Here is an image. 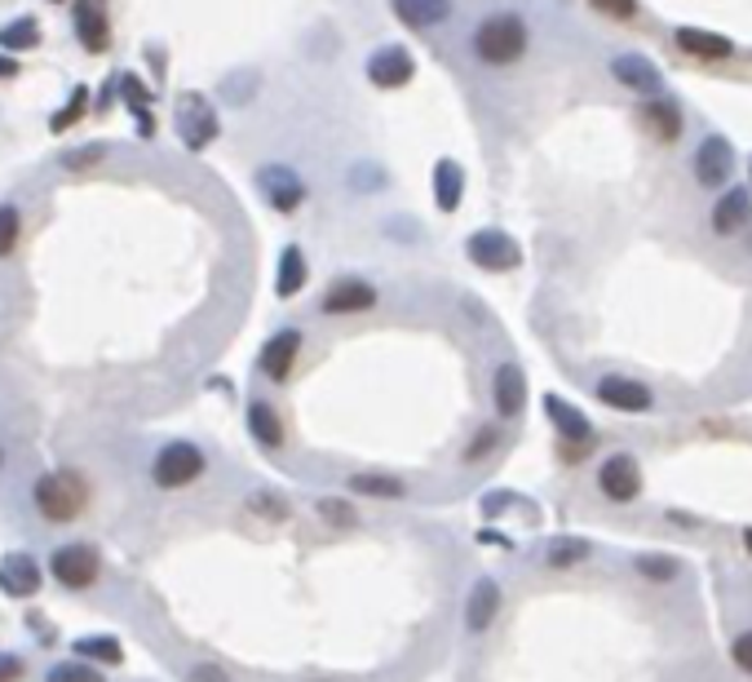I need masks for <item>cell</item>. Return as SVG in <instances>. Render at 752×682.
Returning a JSON list of instances; mask_svg holds the SVG:
<instances>
[{"label": "cell", "mask_w": 752, "mask_h": 682, "mask_svg": "<svg viewBox=\"0 0 752 682\" xmlns=\"http://www.w3.org/2000/svg\"><path fill=\"white\" fill-rule=\"evenodd\" d=\"M473 53L488 66H509L527 53V23L518 14H492L473 32Z\"/></svg>", "instance_id": "6da1fadb"}, {"label": "cell", "mask_w": 752, "mask_h": 682, "mask_svg": "<svg viewBox=\"0 0 752 682\" xmlns=\"http://www.w3.org/2000/svg\"><path fill=\"white\" fill-rule=\"evenodd\" d=\"M32 497H36V510L49 523H72L85 510V479H81V474L58 470V474H45V479H36Z\"/></svg>", "instance_id": "7a4b0ae2"}, {"label": "cell", "mask_w": 752, "mask_h": 682, "mask_svg": "<svg viewBox=\"0 0 752 682\" xmlns=\"http://www.w3.org/2000/svg\"><path fill=\"white\" fill-rule=\"evenodd\" d=\"M199 474H204V452H199L195 443H169V448H160V456H156V465H151V479H156V488H164V492L195 484Z\"/></svg>", "instance_id": "3957f363"}, {"label": "cell", "mask_w": 752, "mask_h": 682, "mask_svg": "<svg viewBox=\"0 0 752 682\" xmlns=\"http://www.w3.org/2000/svg\"><path fill=\"white\" fill-rule=\"evenodd\" d=\"M177 138L190 151H204L218 138V111L209 107V98H204V94H186L177 102Z\"/></svg>", "instance_id": "277c9868"}, {"label": "cell", "mask_w": 752, "mask_h": 682, "mask_svg": "<svg viewBox=\"0 0 752 682\" xmlns=\"http://www.w3.org/2000/svg\"><path fill=\"white\" fill-rule=\"evenodd\" d=\"M102 572V559L94 545H58L53 550V576L66 585V589H89Z\"/></svg>", "instance_id": "5b68a950"}, {"label": "cell", "mask_w": 752, "mask_h": 682, "mask_svg": "<svg viewBox=\"0 0 752 682\" xmlns=\"http://www.w3.org/2000/svg\"><path fill=\"white\" fill-rule=\"evenodd\" d=\"M412 76H417V62H412V53H407L403 45H385V49H377L368 58V81L377 89H403Z\"/></svg>", "instance_id": "8992f818"}, {"label": "cell", "mask_w": 752, "mask_h": 682, "mask_svg": "<svg viewBox=\"0 0 752 682\" xmlns=\"http://www.w3.org/2000/svg\"><path fill=\"white\" fill-rule=\"evenodd\" d=\"M257 186H261V195L275 204L280 214H293L297 204L306 199V182L288 169V165H261V173H257Z\"/></svg>", "instance_id": "52a82bcc"}, {"label": "cell", "mask_w": 752, "mask_h": 682, "mask_svg": "<svg viewBox=\"0 0 752 682\" xmlns=\"http://www.w3.org/2000/svg\"><path fill=\"white\" fill-rule=\"evenodd\" d=\"M465 248H469V261H478L483 270H514L522 261L518 244L505 231H478V235H469Z\"/></svg>", "instance_id": "ba28073f"}, {"label": "cell", "mask_w": 752, "mask_h": 682, "mask_svg": "<svg viewBox=\"0 0 752 682\" xmlns=\"http://www.w3.org/2000/svg\"><path fill=\"white\" fill-rule=\"evenodd\" d=\"M323 315H355V310H372L377 306V289L368 280H336L323 293Z\"/></svg>", "instance_id": "9c48e42d"}, {"label": "cell", "mask_w": 752, "mask_h": 682, "mask_svg": "<svg viewBox=\"0 0 752 682\" xmlns=\"http://www.w3.org/2000/svg\"><path fill=\"white\" fill-rule=\"evenodd\" d=\"M297 355H301V332H275L266 341V351H261V373L270 377V381H288V373H293V364H297Z\"/></svg>", "instance_id": "30bf717a"}, {"label": "cell", "mask_w": 752, "mask_h": 682, "mask_svg": "<svg viewBox=\"0 0 752 682\" xmlns=\"http://www.w3.org/2000/svg\"><path fill=\"white\" fill-rule=\"evenodd\" d=\"M0 589L10 598H32L40 589V563L32 555H5L0 559Z\"/></svg>", "instance_id": "8fae6325"}, {"label": "cell", "mask_w": 752, "mask_h": 682, "mask_svg": "<svg viewBox=\"0 0 752 682\" xmlns=\"http://www.w3.org/2000/svg\"><path fill=\"white\" fill-rule=\"evenodd\" d=\"M730 165H735V151L726 138H704L700 151H695V178L704 186H722L730 178Z\"/></svg>", "instance_id": "7c38bea8"}, {"label": "cell", "mask_w": 752, "mask_h": 682, "mask_svg": "<svg viewBox=\"0 0 752 682\" xmlns=\"http://www.w3.org/2000/svg\"><path fill=\"white\" fill-rule=\"evenodd\" d=\"M597 484H602V492H606L611 501H633L638 488H642L633 456H611V461L602 465V474H597Z\"/></svg>", "instance_id": "4fadbf2b"}, {"label": "cell", "mask_w": 752, "mask_h": 682, "mask_svg": "<svg viewBox=\"0 0 752 682\" xmlns=\"http://www.w3.org/2000/svg\"><path fill=\"white\" fill-rule=\"evenodd\" d=\"M597 399L611 403V407H620V413H646V407H651V390L629 381V377H602L597 381Z\"/></svg>", "instance_id": "5bb4252c"}, {"label": "cell", "mask_w": 752, "mask_h": 682, "mask_svg": "<svg viewBox=\"0 0 752 682\" xmlns=\"http://www.w3.org/2000/svg\"><path fill=\"white\" fill-rule=\"evenodd\" d=\"M496 611H501V589H496V581H478V585L469 589V598H465V625H469L473 634H483V630L496 621Z\"/></svg>", "instance_id": "9a60e30c"}, {"label": "cell", "mask_w": 752, "mask_h": 682, "mask_svg": "<svg viewBox=\"0 0 752 682\" xmlns=\"http://www.w3.org/2000/svg\"><path fill=\"white\" fill-rule=\"evenodd\" d=\"M492 399H496V413H501V417H518L522 403H527V377H522V368H514V364L496 368Z\"/></svg>", "instance_id": "2e32d148"}, {"label": "cell", "mask_w": 752, "mask_h": 682, "mask_svg": "<svg viewBox=\"0 0 752 682\" xmlns=\"http://www.w3.org/2000/svg\"><path fill=\"white\" fill-rule=\"evenodd\" d=\"M390 10L407 23V27H439V23H447V14H452V0H390Z\"/></svg>", "instance_id": "e0dca14e"}, {"label": "cell", "mask_w": 752, "mask_h": 682, "mask_svg": "<svg viewBox=\"0 0 752 682\" xmlns=\"http://www.w3.org/2000/svg\"><path fill=\"white\" fill-rule=\"evenodd\" d=\"M611 72H615V81H625L629 89H638V94H659V72L646 62V58H633V53H620L611 62Z\"/></svg>", "instance_id": "ac0fdd59"}, {"label": "cell", "mask_w": 752, "mask_h": 682, "mask_svg": "<svg viewBox=\"0 0 752 682\" xmlns=\"http://www.w3.org/2000/svg\"><path fill=\"white\" fill-rule=\"evenodd\" d=\"M677 49H687L691 58H708V62H722L735 53V45L717 32H695V27H681L677 32Z\"/></svg>", "instance_id": "d6986e66"}, {"label": "cell", "mask_w": 752, "mask_h": 682, "mask_svg": "<svg viewBox=\"0 0 752 682\" xmlns=\"http://www.w3.org/2000/svg\"><path fill=\"white\" fill-rule=\"evenodd\" d=\"M76 36L94 53H102L111 45V27H107V19H102V10L94 5V0H76Z\"/></svg>", "instance_id": "ffe728a7"}, {"label": "cell", "mask_w": 752, "mask_h": 682, "mask_svg": "<svg viewBox=\"0 0 752 682\" xmlns=\"http://www.w3.org/2000/svg\"><path fill=\"white\" fill-rule=\"evenodd\" d=\"M748 218H752V199H748V191H730V195H722V199H717V209H713V227H717V235H735Z\"/></svg>", "instance_id": "44dd1931"}, {"label": "cell", "mask_w": 752, "mask_h": 682, "mask_svg": "<svg viewBox=\"0 0 752 682\" xmlns=\"http://www.w3.org/2000/svg\"><path fill=\"white\" fill-rule=\"evenodd\" d=\"M460 195H465V173H460V165H456V160H439V165H434V199H439V209L452 214L456 204H460Z\"/></svg>", "instance_id": "7402d4cb"}, {"label": "cell", "mask_w": 752, "mask_h": 682, "mask_svg": "<svg viewBox=\"0 0 752 682\" xmlns=\"http://www.w3.org/2000/svg\"><path fill=\"white\" fill-rule=\"evenodd\" d=\"M306 289V253L297 248V244H288L284 253H280V280H275V293L288 302V297H297Z\"/></svg>", "instance_id": "603a6c76"}, {"label": "cell", "mask_w": 752, "mask_h": 682, "mask_svg": "<svg viewBox=\"0 0 752 682\" xmlns=\"http://www.w3.org/2000/svg\"><path fill=\"white\" fill-rule=\"evenodd\" d=\"M642 124L655 133V138H664V143H673L677 133H681V115H677V107L664 102V98H651V102L642 107Z\"/></svg>", "instance_id": "cb8c5ba5"}, {"label": "cell", "mask_w": 752, "mask_h": 682, "mask_svg": "<svg viewBox=\"0 0 752 682\" xmlns=\"http://www.w3.org/2000/svg\"><path fill=\"white\" fill-rule=\"evenodd\" d=\"M248 430H252V439H261L266 448H280V443H284L280 413H275L270 403H252V407H248Z\"/></svg>", "instance_id": "d4e9b609"}, {"label": "cell", "mask_w": 752, "mask_h": 682, "mask_svg": "<svg viewBox=\"0 0 752 682\" xmlns=\"http://www.w3.org/2000/svg\"><path fill=\"white\" fill-rule=\"evenodd\" d=\"M350 492L377 497V501H398L407 492V484L403 479H390V474H350Z\"/></svg>", "instance_id": "484cf974"}, {"label": "cell", "mask_w": 752, "mask_h": 682, "mask_svg": "<svg viewBox=\"0 0 752 682\" xmlns=\"http://www.w3.org/2000/svg\"><path fill=\"white\" fill-rule=\"evenodd\" d=\"M544 407H550V417L563 426V435H571V439H589V426H584V417L576 413V407H567V403L554 399V394L544 399Z\"/></svg>", "instance_id": "4316f807"}, {"label": "cell", "mask_w": 752, "mask_h": 682, "mask_svg": "<svg viewBox=\"0 0 752 682\" xmlns=\"http://www.w3.org/2000/svg\"><path fill=\"white\" fill-rule=\"evenodd\" d=\"M76 656H81V660L120 665V660H124V647H120L115 638H81V643H76Z\"/></svg>", "instance_id": "83f0119b"}, {"label": "cell", "mask_w": 752, "mask_h": 682, "mask_svg": "<svg viewBox=\"0 0 752 682\" xmlns=\"http://www.w3.org/2000/svg\"><path fill=\"white\" fill-rule=\"evenodd\" d=\"M36 40H40V27L32 19H19L14 27L0 32V49H32Z\"/></svg>", "instance_id": "f1b7e54d"}, {"label": "cell", "mask_w": 752, "mask_h": 682, "mask_svg": "<svg viewBox=\"0 0 752 682\" xmlns=\"http://www.w3.org/2000/svg\"><path fill=\"white\" fill-rule=\"evenodd\" d=\"M85 111H89V89H76V94H72V102H66V107H62V111L49 120V129H53V133H66V129H72V124L85 115Z\"/></svg>", "instance_id": "f546056e"}, {"label": "cell", "mask_w": 752, "mask_h": 682, "mask_svg": "<svg viewBox=\"0 0 752 682\" xmlns=\"http://www.w3.org/2000/svg\"><path fill=\"white\" fill-rule=\"evenodd\" d=\"M315 510H319V519H328L332 527H355V523H359V514H355L346 501H336V497H323Z\"/></svg>", "instance_id": "4dcf8cb0"}, {"label": "cell", "mask_w": 752, "mask_h": 682, "mask_svg": "<svg viewBox=\"0 0 752 682\" xmlns=\"http://www.w3.org/2000/svg\"><path fill=\"white\" fill-rule=\"evenodd\" d=\"M19 209L14 204H0V257L5 253H14V244H19Z\"/></svg>", "instance_id": "1f68e13d"}, {"label": "cell", "mask_w": 752, "mask_h": 682, "mask_svg": "<svg viewBox=\"0 0 752 682\" xmlns=\"http://www.w3.org/2000/svg\"><path fill=\"white\" fill-rule=\"evenodd\" d=\"M49 682H102V673L89 669V665H81V660H66V665H58L49 673Z\"/></svg>", "instance_id": "d6a6232c"}, {"label": "cell", "mask_w": 752, "mask_h": 682, "mask_svg": "<svg viewBox=\"0 0 752 682\" xmlns=\"http://www.w3.org/2000/svg\"><path fill=\"white\" fill-rule=\"evenodd\" d=\"M98 160H107V143H89V147H81V151H66V156H62L66 169H94Z\"/></svg>", "instance_id": "836d02e7"}, {"label": "cell", "mask_w": 752, "mask_h": 682, "mask_svg": "<svg viewBox=\"0 0 752 682\" xmlns=\"http://www.w3.org/2000/svg\"><path fill=\"white\" fill-rule=\"evenodd\" d=\"M597 14H611V19H633L638 14V0H589Z\"/></svg>", "instance_id": "e575fe53"}, {"label": "cell", "mask_w": 752, "mask_h": 682, "mask_svg": "<svg viewBox=\"0 0 752 682\" xmlns=\"http://www.w3.org/2000/svg\"><path fill=\"white\" fill-rule=\"evenodd\" d=\"M496 439H501V435H496L492 426H488V430H478V435H473V443H469V452H465V461H483V456L496 448Z\"/></svg>", "instance_id": "d590c367"}, {"label": "cell", "mask_w": 752, "mask_h": 682, "mask_svg": "<svg viewBox=\"0 0 752 682\" xmlns=\"http://www.w3.org/2000/svg\"><path fill=\"white\" fill-rule=\"evenodd\" d=\"M248 510H261L266 519H288L284 501H275V497H248Z\"/></svg>", "instance_id": "8d00e7d4"}, {"label": "cell", "mask_w": 752, "mask_h": 682, "mask_svg": "<svg viewBox=\"0 0 752 682\" xmlns=\"http://www.w3.org/2000/svg\"><path fill=\"white\" fill-rule=\"evenodd\" d=\"M120 85H124V94H128V107H133V111H143V102L151 98V94L143 89V81H138V76H124Z\"/></svg>", "instance_id": "74e56055"}, {"label": "cell", "mask_w": 752, "mask_h": 682, "mask_svg": "<svg viewBox=\"0 0 752 682\" xmlns=\"http://www.w3.org/2000/svg\"><path fill=\"white\" fill-rule=\"evenodd\" d=\"M190 682H231L218 665H190Z\"/></svg>", "instance_id": "f35d334b"}, {"label": "cell", "mask_w": 752, "mask_h": 682, "mask_svg": "<svg viewBox=\"0 0 752 682\" xmlns=\"http://www.w3.org/2000/svg\"><path fill=\"white\" fill-rule=\"evenodd\" d=\"M23 678V660L19 656H0V682H19Z\"/></svg>", "instance_id": "ab89813d"}, {"label": "cell", "mask_w": 752, "mask_h": 682, "mask_svg": "<svg viewBox=\"0 0 752 682\" xmlns=\"http://www.w3.org/2000/svg\"><path fill=\"white\" fill-rule=\"evenodd\" d=\"M19 72V66H14V58H5V53H0V81H5V76H14Z\"/></svg>", "instance_id": "60d3db41"}, {"label": "cell", "mask_w": 752, "mask_h": 682, "mask_svg": "<svg viewBox=\"0 0 752 682\" xmlns=\"http://www.w3.org/2000/svg\"><path fill=\"white\" fill-rule=\"evenodd\" d=\"M0 461H5V448H0Z\"/></svg>", "instance_id": "b9f144b4"}]
</instances>
